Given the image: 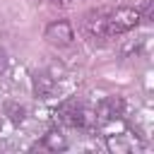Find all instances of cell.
Returning a JSON list of instances; mask_svg holds the SVG:
<instances>
[{
	"mask_svg": "<svg viewBox=\"0 0 154 154\" xmlns=\"http://www.w3.org/2000/svg\"><path fill=\"white\" fill-rule=\"evenodd\" d=\"M53 2H55V5H60V7H65V5H70L72 0H53Z\"/></svg>",
	"mask_w": 154,
	"mask_h": 154,
	"instance_id": "11",
	"label": "cell"
},
{
	"mask_svg": "<svg viewBox=\"0 0 154 154\" xmlns=\"http://www.w3.org/2000/svg\"><path fill=\"white\" fill-rule=\"evenodd\" d=\"M2 111H5V116L10 118V123H14V125H22L24 118H26V108H24L22 103H17V101H5Z\"/></svg>",
	"mask_w": 154,
	"mask_h": 154,
	"instance_id": "8",
	"label": "cell"
},
{
	"mask_svg": "<svg viewBox=\"0 0 154 154\" xmlns=\"http://www.w3.org/2000/svg\"><path fill=\"white\" fill-rule=\"evenodd\" d=\"M41 147H46L48 152H65L67 149V140H65V135L60 132V130H48L43 137H41Z\"/></svg>",
	"mask_w": 154,
	"mask_h": 154,
	"instance_id": "7",
	"label": "cell"
},
{
	"mask_svg": "<svg viewBox=\"0 0 154 154\" xmlns=\"http://www.w3.org/2000/svg\"><path fill=\"white\" fill-rule=\"evenodd\" d=\"M7 70V53L0 48V72H5Z\"/></svg>",
	"mask_w": 154,
	"mask_h": 154,
	"instance_id": "10",
	"label": "cell"
},
{
	"mask_svg": "<svg viewBox=\"0 0 154 154\" xmlns=\"http://www.w3.org/2000/svg\"><path fill=\"white\" fill-rule=\"evenodd\" d=\"M58 120H63L65 125L70 128H77V130H94L96 128V113L84 106L82 101L77 99H70V101H63L55 111Z\"/></svg>",
	"mask_w": 154,
	"mask_h": 154,
	"instance_id": "1",
	"label": "cell"
},
{
	"mask_svg": "<svg viewBox=\"0 0 154 154\" xmlns=\"http://www.w3.org/2000/svg\"><path fill=\"white\" fill-rule=\"evenodd\" d=\"M140 10L135 7H118L113 12H108V36H118V34H128L140 24Z\"/></svg>",
	"mask_w": 154,
	"mask_h": 154,
	"instance_id": "2",
	"label": "cell"
},
{
	"mask_svg": "<svg viewBox=\"0 0 154 154\" xmlns=\"http://www.w3.org/2000/svg\"><path fill=\"white\" fill-rule=\"evenodd\" d=\"M152 17H154V2H152V0H147V2H144V7L140 10V19H142V22H152Z\"/></svg>",
	"mask_w": 154,
	"mask_h": 154,
	"instance_id": "9",
	"label": "cell"
},
{
	"mask_svg": "<svg viewBox=\"0 0 154 154\" xmlns=\"http://www.w3.org/2000/svg\"><path fill=\"white\" fill-rule=\"evenodd\" d=\"M43 38H46L51 46H55V48H67V46H72V41H75V29H72V24H70L67 19H55V22H51V24L46 26Z\"/></svg>",
	"mask_w": 154,
	"mask_h": 154,
	"instance_id": "3",
	"label": "cell"
},
{
	"mask_svg": "<svg viewBox=\"0 0 154 154\" xmlns=\"http://www.w3.org/2000/svg\"><path fill=\"white\" fill-rule=\"evenodd\" d=\"M123 111H125V101L120 96H106L99 101L96 106V123H103V120H111V118H123Z\"/></svg>",
	"mask_w": 154,
	"mask_h": 154,
	"instance_id": "5",
	"label": "cell"
},
{
	"mask_svg": "<svg viewBox=\"0 0 154 154\" xmlns=\"http://www.w3.org/2000/svg\"><path fill=\"white\" fill-rule=\"evenodd\" d=\"M84 31L91 38L108 36V10H91L84 14Z\"/></svg>",
	"mask_w": 154,
	"mask_h": 154,
	"instance_id": "4",
	"label": "cell"
},
{
	"mask_svg": "<svg viewBox=\"0 0 154 154\" xmlns=\"http://www.w3.org/2000/svg\"><path fill=\"white\" fill-rule=\"evenodd\" d=\"M31 82H34V91H36L38 99H48L55 91V77L48 75V72H34Z\"/></svg>",
	"mask_w": 154,
	"mask_h": 154,
	"instance_id": "6",
	"label": "cell"
}]
</instances>
